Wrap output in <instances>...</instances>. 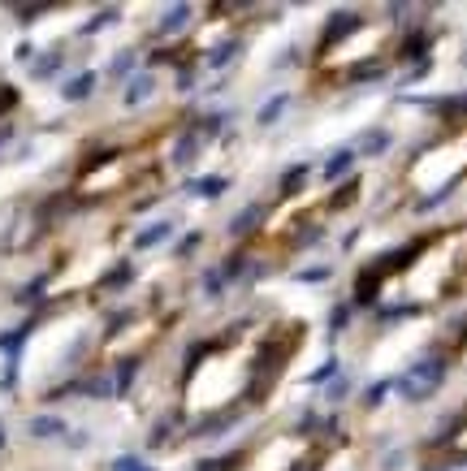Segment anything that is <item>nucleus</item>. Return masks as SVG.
Instances as JSON below:
<instances>
[{
    "instance_id": "1",
    "label": "nucleus",
    "mask_w": 467,
    "mask_h": 471,
    "mask_svg": "<svg viewBox=\"0 0 467 471\" xmlns=\"http://www.w3.org/2000/svg\"><path fill=\"white\" fill-rule=\"evenodd\" d=\"M467 294V221L407 247L372 285V303L385 312H433Z\"/></svg>"
},
{
    "instance_id": "3",
    "label": "nucleus",
    "mask_w": 467,
    "mask_h": 471,
    "mask_svg": "<svg viewBox=\"0 0 467 471\" xmlns=\"http://www.w3.org/2000/svg\"><path fill=\"white\" fill-rule=\"evenodd\" d=\"M308 437H277L268 445H255V454L238 467V471H295L303 459H308Z\"/></svg>"
},
{
    "instance_id": "4",
    "label": "nucleus",
    "mask_w": 467,
    "mask_h": 471,
    "mask_svg": "<svg viewBox=\"0 0 467 471\" xmlns=\"http://www.w3.org/2000/svg\"><path fill=\"white\" fill-rule=\"evenodd\" d=\"M446 450L450 454H467V415H463V424L450 432V441H446Z\"/></svg>"
},
{
    "instance_id": "2",
    "label": "nucleus",
    "mask_w": 467,
    "mask_h": 471,
    "mask_svg": "<svg viewBox=\"0 0 467 471\" xmlns=\"http://www.w3.org/2000/svg\"><path fill=\"white\" fill-rule=\"evenodd\" d=\"M463 173H467V117L450 130V134H441L433 148H424L415 156V165L407 169V182L420 199H433V194H441L446 186H455Z\"/></svg>"
},
{
    "instance_id": "5",
    "label": "nucleus",
    "mask_w": 467,
    "mask_h": 471,
    "mask_svg": "<svg viewBox=\"0 0 467 471\" xmlns=\"http://www.w3.org/2000/svg\"><path fill=\"white\" fill-rule=\"evenodd\" d=\"M463 363H467V333H463Z\"/></svg>"
}]
</instances>
